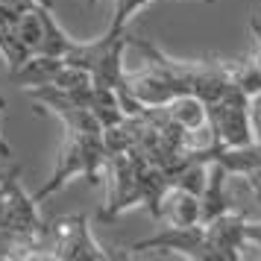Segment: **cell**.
<instances>
[{
    "mask_svg": "<svg viewBox=\"0 0 261 261\" xmlns=\"http://www.w3.org/2000/svg\"><path fill=\"white\" fill-rule=\"evenodd\" d=\"M249 30H252V38H255L252 59H255V65H258V71H261V6H258V12H255V18L249 21Z\"/></svg>",
    "mask_w": 261,
    "mask_h": 261,
    "instance_id": "cell-11",
    "label": "cell"
},
{
    "mask_svg": "<svg viewBox=\"0 0 261 261\" xmlns=\"http://www.w3.org/2000/svg\"><path fill=\"white\" fill-rule=\"evenodd\" d=\"M247 115H249V129H252V141L261 144V91L249 94V100H247Z\"/></svg>",
    "mask_w": 261,
    "mask_h": 261,
    "instance_id": "cell-10",
    "label": "cell"
},
{
    "mask_svg": "<svg viewBox=\"0 0 261 261\" xmlns=\"http://www.w3.org/2000/svg\"><path fill=\"white\" fill-rule=\"evenodd\" d=\"M159 220L167 226H194L200 223V197L182 188H167L162 197V208H159Z\"/></svg>",
    "mask_w": 261,
    "mask_h": 261,
    "instance_id": "cell-8",
    "label": "cell"
},
{
    "mask_svg": "<svg viewBox=\"0 0 261 261\" xmlns=\"http://www.w3.org/2000/svg\"><path fill=\"white\" fill-rule=\"evenodd\" d=\"M208 241L214 249V261H238L241 249L247 244V214L241 212H226L205 223Z\"/></svg>",
    "mask_w": 261,
    "mask_h": 261,
    "instance_id": "cell-7",
    "label": "cell"
},
{
    "mask_svg": "<svg viewBox=\"0 0 261 261\" xmlns=\"http://www.w3.org/2000/svg\"><path fill=\"white\" fill-rule=\"evenodd\" d=\"M0 109H3V100H0ZM0 155H3V159H9V155H12V147H9V141H6L3 135H0Z\"/></svg>",
    "mask_w": 261,
    "mask_h": 261,
    "instance_id": "cell-14",
    "label": "cell"
},
{
    "mask_svg": "<svg viewBox=\"0 0 261 261\" xmlns=\"http://www.w3.org/2000/svg\"><path fill=\"white\" fill-rule=\"evenodd\" d=\"M88 3H91V0H88Z\"/></svg>",
    "mask_w": 261,
    "mask_h": 261,
    "instance_id": "cell-15",
    "label": "cell"
},
{
    "mask_svg": "<svg viewBox=\"0 0 261 261\" xmlns=\"http://www.w3.org/2000/svg\"><path fill=\"white\" fill-rule=\"evenodd\" d=\"M33 3H36V0H0V9H6V12L18 15V12H27Z\"/></svg>",
    "mask_w": 261,
    "mask_h": 261,
    "instance_id": "cell-13",
    "label": "cell"
},
{
    "mask_svg": "<svg viewBox=\"0 0 261 261\" xmlns=\"http://www.w3.org/2000/svg\"><path fill=\"white\" fill-rule=\"evenodd\" d=\"M129 44V33L126 30H115L109 27V33L97 41H73L68 53L62 56V62L68 65H76L83 71L91 73V80L103 88H112V91H123V50Z\"/></svg>",
    "mask_w": 261,
    "mask_h": 261,
    "instance_id": "cell-3",
    "label": "cell"
},
{
    "mask_svg": "<svg viewBox=\"0 0 261 261\" xmlns=\"http://www.w3.org/2000/svg\"><path fill=\"white\" fill-rule=\"evenodd\" d=\"M30 97L65 123V144L59 150L53 176L36 191V200L41 202L44 197L59 194L73 176H85L91 185H97L106 165V141H103V123L94 118V112L80 106L53 85H30Z\"/></svg>",
    "mask_w": 261,
    "mask_h": 261,
    "instance_id": "cell-1",
    "label": "cell"
},
{
    "mask_svg": "<svg viewBox=\"0 0 261 261\" xmlns=\"http://www.w3.org/2000/svg\"><path fill=\"white\" fill-rule=\"evenodd\" d=\"M73 38L56 24L50 0H36L27 12L9 18L0 27V53L9 65V73L18 71L33 56H56L62 59Z\"/></svg>",
    "mask_w": 261,
    "mask_h": 261,
    "instance_id": "cell-2",
    "label": "cell"
},
{
    "mask_svg": "<svg viewBox=\"0 0 261 261\" xmlns=\"http://www.w3.org/2000/svg\"><path fill=\"white\" fill-rule=\"evenodd\" d=\"M0 229L21 235H44L47 220L38 214V200L21 185V165L0 170Z\"/></svg>",
    "mask_w": 261,
    "mask_h": 261,
    "instance_id": "cell-5",
    "label": "cell"
},
{
    "mask_svg": "<svg viewBox=\"0 0 261 261\" xmlns=\"http://www.w3.org/2000/svg\"><path fill=\"white\" fill-rule=\"evenodd\" d=\"M162 106H165V112L176 120L179 126H185L188 132L200 129V126L208 123V120H205V106H202V100H197V97H191V94H179V97H173V100L162 103Z\"/></svg>",
    "mask_w": 261,
    "mask_h": 261,
    "instance_id": "cell-9",
    "label": "cell"
},
{
    "mask_svg": "<svg viewBox=\"0 0 261 261\" xmlns=\"http://www.w3.org/2000/svg\"><path fill=\"white\" fill-rule=\"evenodd\" d=\"M47 258L56 261H106L126 258V252H106L91 235L85 214H68L47 223Z\"/></svg>",
    "mask_w": 261,
    "mask_h": 261,
    "instance_id": "cell-4",
    "label": "cell"
},
{
    "mask_svg": "<svg viewBox=\"0 0 261 261\" xmlns=\"http://www.w3.org/2000/svg\"><path fill=\"white\" fill-rule=\"evenodd\" d=\"M244 182H247L249 194L255 197V202H261V165H258V167H252L249 173H244Z\"/></svg>",
    "mask_w": 261,
    "mask_h": 261,
    "instance_id": "cell-12",
    "label": "cell"
},
{
    "mask_svg": "<svg viewBox=\"0 0 261 261\" xmlns=\"http://www.w3.org/2000/svg\"><path fill=\"white\" fill-rule=\"evenodd\" d=\"M247 100L249 97L235 85L220 100L205 103V120H208L214 144H220V147H244V144L252 141Z\"/></svg>",
    "mask_w": 261,
    "mask_h": 261,
    "instance_id": "cell-6",
    "label": "cell"
}]
</instances>
